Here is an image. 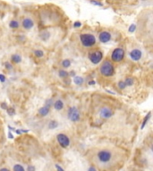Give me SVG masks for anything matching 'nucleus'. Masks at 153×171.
I'll return each mask as SVG.
<instances>
[{
  "label": "nucleus",
  "instance_id": "7ed1b4c3",
  "mask_svg": "<svg viewBox=\"0 0 153 171\" xmlns=\"http://www.w3.org/2000/svg\"><path fill=\"white\" fill-rule=\"evenodd\" d=\"M98 159L101 163H108L112 159V153L108 150H102L98 153Z\"/></svg>",
  "mask_w": 153,
  "mask_h": 171
},
{
  "label": "nucleus",
  "instance_id": "72a5a7b5",
  "mask_svg": "<svg viewBox=\"0 0 153 171\" xmlns=\"http://www.w3.org/2000/svg\"><path fill=\"white\" fill-rule=\"evenodd\" d=\"M56 169H57V170H60V171H64V169L63 168H61L60 166H58L57 164H56Z\"/></svg>",
  "mask_w": 153,
  "mask_h": 171
},
{
  "label": "nucleus",
  "instance_id": "393cba45",
  "mask_svg": "<svg viewBox=\"0 0 153 171\" xmlns=\"http://www.w3.org/2000/svg\"><path fill=\"white\" fill-rule=\"evenodd\" d=\"M118 87L120 89H125V87H126V85H125V81H123V80H121V81H119L118 82Z\"/></svg>",
  "mask_w": 153,
  "mask_h": 171
},
{
  "label": "nucleus",
  "instance_id": "1a4fd4ad",
  "mask_svg": "<svg viewBox=\"0 0 153 171\" xmlns=\"http://www.w3.org/2000/svg\"><path fill=\"white\" fill-rule=\"evenodd\" d=\"M141 55H142L141 51L139 49H133L130 52V58L135 62L139 61L140 59L141 58Z\"/></svg>",
  "mask_w": 153,
  "mask_h": 171
},
{
  "label": "nucleus",
  "instance_id": "0eeeda50",
  "mask_svg": "<svg viewBox=\"0 0 153 171\" xmlns=\"http://www.w3.org/2000/svg\"><path fill=\"white\" fill-rule=\"evenodd\" d=\"M57 142L59 143V144L62 146L63 148L68 147L70 144V140H69L68 136H66L65 134H58L57 136Z\"/></svg>",
  "mask_w": 153,
  "mask_h": 171
},
{
  "label": "nucleus",
  "instance_id": "9b49d317",
  "mask_svg": "<svg viewBox=\"0 0 153 171\" xmlns=\"http://www.w3.org/2000/svg\"><path fill=\"white\" fill-rule=\"evenodd\" d=\"M33 25H34V22L30 18H25L22 21V26H23V28L26 29V30H31L33 27Z\"/></svg>",
  "mask_w": 153,
  "mask_h": 171
},
{
  "label": "nucleus",
  "instance_id": "cd10ccee",
  "mask_svg": "<svg viewBox=\"0 0 153 171\" xmlns=\"http://www.w3.org/2000/svg\"><path fill=\"white\" fill-rule=\"evenodd\" d=\"M90 3H91L92 5H99V6H103V4L99 1H95V0H90Z\"/></svg>",
  "mask_w": 153,
  "mask_h": 171
},
{
  "label": "nucleus",
  "instance_id": "412c9836",
  "mask_svg": "<svg viewBox=\"0 0 153 171\" xmlns=\"http://www.w3.org/2000/svg\"><path fill=\"white\" fill-rule=\"evenodd\" d=\"M70 65H71V62L68 59H66V60H64V61L62 62V66L64 68H68V67H70Z\"/></svg>",
  "mask_w": 153,
  "mask_h": 171
},
{
  "label": "nucleus",
  "instance_id": "4be33fe9",
  "mask_svg": "<svg viewBox=\"0 0 153 171\" xmlns=\"http://www.w3.org/2000/svg\"><path fill=\"white\" fill-rule=\"evenodd\" d=\"M125 85H126V87H132V84H133V79H132V78H127L126 79H125Z\"/></svg>",
  "mask_w": 153,
  "mask_h": 171
},
{
  "label": "nucleus",
  "instance_id": "9d476101",
  "mask_svg": "<svg viewBox=\"0 0 153 171\" xmlns=\"http://www.w3.org/2000/svg\"><path fill=\"white\" fill-rule=\"evenodd\" d=\"M99 39L101 43H108L111 39V34L108 31H102L99 35Z\"/></svg>",
  "mask_w": 153,
  "mask_h": 171
},
{
  "label": "nucleus",
  "instance_id": "473e14b6",
  "mask_svg": "<svg viewBox=\"0 0 153 171\" xmlns=\"http://www.w3.org/2000/svg\"><path fill=\"white\" fill-rule=\"evenodd\" d=\"M27 170L28 171H31V170H35V168L33 166H29L28 168H27Z\"/></svg>",
  "mask_w": 153,
  "mask_h": 171
},
{
  "label": "nucleus",
  "instance_id": "58836bf2",
  "mask_svg": "<svg viewBox=\"0 0 153 171\" xmlns=\"http://www.w3.org/2000/svg\"><path fill=\"white\" fill-rule=\"evenodd\" d=\"M8 136H9V138H13V137H14V136H13V135L10 133V132L8 133Z\"/></svg>",
  "mask_w": 153,
  "mask_h": 171
},
{
  "label": "nucleus",
  "instance_id": "4c0bfd02",
  "mask_svg": "<svg viewBox=\"0 0 153 171\" xmlns=\"http://www.w3.org/2000/svg\"><path fill=\"white\" fill-rule=\"evenodd\" d=\"M95 84H96L95 81H89V85H95Z\"/></svg>",
  "mask_w": 153,
  "mask_h": 171
},
{
  "label": "nucleus",
  "instance_id": "c9c22d12",
  "mask_svg": "<svg viewBox=\"0 0 153 171\" xmlns=\"http://www.w3.org/2000/svg\"><path fill=\"white\" fill-rule=\"evenodd\" d=\"M68 75L72 76V77H74V76H75V72H73V71H71L70 74H68Z\"/></svg>",
  "mask_w": 153,
  "mask_h": 171
},
{
  "label": "nucleus",
  "instance_id": "a211bd4d",
  "mask_svg": "<svg viewBox=\"0 0 153 171\" xmlns=\"http://www.w3.org/2000/svg\"><path fill=\"white\" fill-rule=\"evenodd\" d=\"M9 26H10V28H12V29H17L19 27V23H18V21H17L13 20V21H10Z\"/></svg>",
  "mask_w": 153,
  "mask_h": 171
},
{
  "label": "nucleus",
  "instance_id": "ddd939ff",
  "mask_svg": "<svg viewBox=\"0 0 153 171\" xmlns=\"http://www.w3.org/2000/svg\"><path fill=\"white\" fill-rule=\"evenodd\" d=\"M54 108L57 110H60L64 108V103L61 101V100H57V101L55 102L54 103Z\"/></svg>",
  "mask_w": 153,
  "mask_h": 171
},
{
  "label": "nucleus",
  "instance_id": "39448f33",
  "mask_svg": "<svg viewBox=\"0 0 153 171\" xmlns=\"http://www.w3.org/2000/svg\"><path fill=\"white\" fill-rule=\"evenodd\" d=\"M67 115H68L69 120H71L73 122H76L80 120V111L74 106H72V107L69 108Z\"/></svg>",
  "mask_w": 153,
  "mask_h": 171
},
{
  "label": "nucleus",
  "instance_id": "a878e982",
  "mask_svg": "<svg viewBox=\"0 0 153 171\" xmlns=\"http://www.w3.org/2000/svg\"><path fill=\"white\" fill-rule=\"evenodd\" d=\"M45 106H47V107H48V108L52 107V106H53V100H52V99L47 100L46 103H45Z\"/></svg>",
  "mask_w": 153,
  "mask_h": 171
},
{
  "label": "nucleus",
  "instance_id": "5701e85b",
  "mask_svg": "<svg viewBox=\"0 0 153 171\" xmlns=\"http://www.w3.org/2000/svg\"><path fill=\"white\" fill-rule=\"evenodd\" d=\"M14 171H24V168L19 164H16L14 166Z\"/></svg>",
  "mask_w": 153,
  "mask_h": 171
},
{
  "label": "nucleus",
  "instance_id": "c756f323",
  "mask_svg": "<svg viewBox=\"0 0 153 171\" xmlns=\"http://www.w3.org/2000/svg\"><path fill=\"white\" fill-rule=\"evenodd\" d=\"M5 67L7 69V70H12V69H13V66L11 65V63H9V62H5Z\"/></svg>",
  "mask_w": 153,
  "mask_h": 171
},
{
  "label": "nucleus",
  "instance_id": "dca6fc26",
  "mask_svg": "<svg viewBox=\"0 0 153 171\" xmlns=\"http://www.w3.org/2000/svg\"><path fill=\"white\" fill-rule=\"evenodd\" d=\"M11 59H12V61L14 62V63H19V62H22V57L20 55H18V54H13Z\"/></svg>",
  "mask_w": 153,
  "mask_h": 171
},
{
  "label": "nucleus",
  "instance_id": "f3484780",
  "mask_svg": "<svg viewBox=\"0 0 153 171\" xmlns=\"http://www.w3.org/2000/svg\"><path fill=\"white\" fill-rule=\"evenodd\" d=\"M58 127V123H57L56 120H51L49 122V124H48V128L50 129H54V128H57Z\"/></svg>",
  "mask_w": 153,
  "mask_h": 171
},
{
  "label": "nucleus",
  "instance_id": "7c9ffc66",
  "mask_svg": "<svg viewBox=\"0 0 153 171\" xmlns=\"http://www.w3.org/2000/svg\"><path fill=\"white\" fill-rule=\"evenodd\" d=\"M81 26H82V23H81L80 21H75V22L73 23V27H74V28H80Z\"/></svg>",
  "mask_w": 153,
  "mask_h": 171
},
{
  "label": "nucleus",
  "instance_id": "f03ea898",
  "mask_svg": "<svg viewBox=\"0 0 153 171\" xmlns=\"http://www.w3.org/2000/svg\"><path fill=\"white\" fill-rule=\"evenodd\" d=\"M81 43L83 47H90L96 44V38L92 34H82L80 36Z\"/></svg>",
  "mask_w": 153,
  "mask_h": 171
},
{
  "label": "nucleus",
  "instance_id": "f8f14e48",
  "mask_svg": "<svg viewBox=\"0 0 153 171\" xmlns=\"http://www.w3.org/2000/svg\"><path fill=\"white\" fill-rule=\"evenodd\" d=\"M49 110H50V108L47 107V106H43V107H41L39 110V114L41 117H45V116H47L49 113Z\"/></svg>",
  "mask_w": 153,
  "mask_h": 171
},
{
  "label": "nucleus",
  "instance_id": "6e6552de",
  "mask_svg": "<svg viewBox=\"0 0 153 171\" xmlns=\"http://www.w3.org/2000/svg\"><path fill=\"white\" fill-rule=\"evenodd\" d=\"M112 115H113V111L109 107H103L99 110V116L102 119H109L110 117H112Z\"/></svg>",
  "mask_w": 153,
  "mask_h": 171
},
{
  "label": "nucleus",
  "instance_id": "423d86ee",
  "mask_svg": "<svg viewBox=\"0 0 153 171\" xmlns=\"http://www.w3.org/2000/svg\"><path fill=\"white\" fill-rule=\"evenodd\" d=\"M103 57V54L100 51H94L89 54V61L91 62L93 64H98L102 60Z\"/></svg>",
  "mask_w": 153,
  "mask_h": 171
},
{
  "label": "nucleus",
  "instance_id": "f257e3e1",
  "mask_svg": "<svg viewBox=\"0 0 153 171\" xmlns=\"http://www.w3.org/2000/svg\"><path fill=\"white\" fill-rule=\"evenodd\" d=\"M99 71H100V73H101L103 76H105V77H111V76H113L115 69H114L113 64L111 63L110 62L105 61L103 63L101 64V66H100Z\"/></svg>",
  "mask_w": 153,
  "mask_h": 171
},
{
  "label": "nucleus",
  "instance_id": "2f4dec72",
  "mask_svg": "<svg viewBox=\"0 0 153 171\" xmlns=\"http://www.w3.org/2000/svg\"><path fill=\"white\" fill-rule=\"evenodd\" d=\"M0 81L2 83H4L5 81V76L3 75V74H0Z\"/></svg>",
  "mask_w": 153,
  "mask_h": 171
},
{
  "label": "nucleus",
  "instance_id": "b1692460",
  "mask_svg": "<svg viewBox=\"0 0 153 171\" xmlns=\"http://www.w3.org/2000/svg\"><path fill=\"white\" fill-rule=\"evenodd\" d=\"M34 54L36 55V57H42L44 55V53H43L42 50H35Z\"/></svg>",
  "mask_w": 153,
  "mask_h": 171
},
{
  "label": "nucleus",
  "instance_id": "c85d7f7f",
  "mask_svg": "<svg viewBox=\"0 0 153 171\" xmlns=\"http://www.w3.org/2000/svg\"><path fill=\"white\" fill-rule=\"evenodd\" d=\"M135 29H136V25L135 24H132V25L129 27V32H134L135 31Z\"/></svg>",
  "mask_w": 153,
  "mask_h": 171
},
{
  "label": "nucleus",
  "instance_id": "6ab92c4d",
  "mask_svg": "<svg viewBox=\"0 0 153 171\" xmlns=\"http://www.w3.org/2000/svg\"><path fill=\"white\" fill-rule=\"evenodd\" d=\"M151 112L150 111V112L147 114V116L145 118H144V120H143V122H142V125H141V129H143V127H145V125L147 124V122H148V120H149V119L151 118Z\"/></svg>",
  "mask_w": 153,
  "mask_h": 171
},
{
  "label": "nucleus",
  "instance_id": "20e7f679",
  "mask_svg": "<svg viewBox=\"0 0 153 171\" xmlns=\"http://www.w3.org/2000/svg\"><path fill=\"white\" fill-rule=\"evenodd\" d=\"M125 57V51L122 48H115L111 54V59L115 62H119Z\"/></svg>",
  "mask_w": 153,
  "mask_h": 171
},
{
  "label": "nucleus",
  "instance_id": "4468645a",
  "mask_svg": "<svg viewBox=\"0 0 153 171\" xmlns=\"http://www.w3.org/2000/svg\"><path fill=\"white\" fill-rule=\"evenodd\" d=\"M83 81H84L83 78L80 77V76H74L73 77V82H74V84L78 85V86H82L83 84Z\"/></svg>",
  "mask_w": 153,
  "mask_h": 171
},
{
  "label": "nucleus",
  "instance_id": "aec40b11",
  "mask_svg": "<svg viewBox=\"0 0 153 171\" xmlns=\"http://www.w3.org/2000/svg\"><path fill=\"white\" fill-rule=\"evenodd\" d=\"M69 73L67 72V71H66V70H60L58 71V76L60 78H66L67 76H68Z\"/></svg>",
  "mask_w": 153,
  "mask_h": 171
},
{
  "label": "nucleus",
  "instance_id": "f704fd0d",
  "mask_svg": "<svg viewBox=\"0 0 153 171\" xmlns=\"http://www.w3.org/2000/svg\"><path fill=\"white\" fill-rule=\"evenodd\" d=\"M1 107H2V109H5V110H6V109H7L6 103H2V104H1Z\"/></svg>",
  "mask_w": 153,
  "mask_h": 171
},
{
  "label": "nucleus",
  "instance_id": "e433bc0d",
  "mask_svg": "<svg viewBox=\"0 0 153 171\" xmlns=\"http://www.w3.org/2000/svg\"><path fill=\"white\" fill-rule=\"evenodd\" d=\"M89 171H96L95 168H89Z\"/></svg>",
  "mask_w": 153,
  "mask_h": 171
},
{
  "label": "nucleus",
  "instance_id": "bb28decb",
  "mask_svg": "<svg viewBox=\"0 0 153 171\" xmlns=\"http://www.w3.org/2000/svg\"><path fill=\"white\" fill-rule=\"evenodd\" d=\"M6 110H7V112H8V114H9V115H14V114H15V110H14V108H12V107L7 108Z\"/></svg>",
  "mask_w": 153,
  "mask_h": 171
},
{
  "label": "nucleus",
  "instance_id": "ea45409f",
  "mask_svg": "<svg viewBox=\"0 0 153 171\" xmlns=\"http://www.w3.org/2000/svg\"><path fill=\"white\" fill-rule=\"evenodd\" d=\"M0 170H8V169H5V168H3V169H0Z\"/></svg>",
  "mask_w": 153,
  "mask_h": 171
},
{
  "label": "nucleus",
  "instance_id": "2eb2a0df",
  "mask_svg": "<svg viewBox=\"0 0 153 171\" xmlns=\"http://www.w3.org/2000/svg\"><path fill=\"white\" fill-rule=\"evenodd\" d=\"M50 37V33L49 32H47V31H43V32L40 33V38H41L42 40H44V41H46V40H47L48 38H49Z\"/></svg>",
  "mask_w": 153,
  "mask_h": 171
}]
</instances>
